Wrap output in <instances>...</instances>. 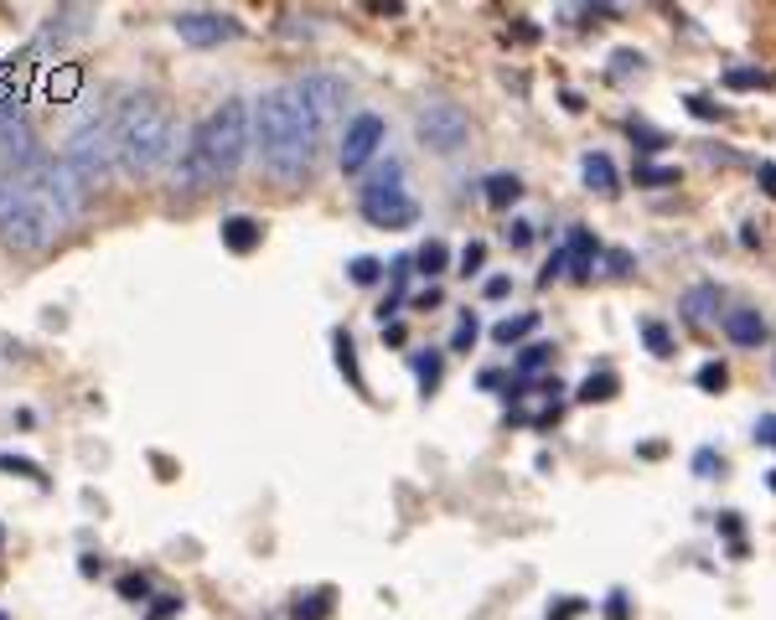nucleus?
I'll use <instances>...</instances> for the list:
<instances>
[{
	"instance_id": "f257e3e1",
	"label": "nucleus",
	"mask_w": 776,
	"mask_h": 620,
	"mask_svg": "<svg viewBox=\"0 0 776 620\" xmlns=\"http://www.w3.org/2000/svg\"><path fill=\"white\" fill-rule=\"evenodd\" d=\"M254 119V150L264 171L285 186H301L316 171V150H321V124L306 109V99L295 93V83H275L264 88L259 99L249 104Z\"/></svg>"
},
{
	"instance_id": "f03ea898",
	"label": "nucleus",
	"mask_w": 776,
	"mask_h": 620,
	"mask_svg": "<svg viewBox=\"0 0 776 620\" xmlns=\"http://www.w3.org/2000/svg\"><path fill=\"white\" fill-rule=\"evenodd\" d=\"M254 145V119L244 99H223L218 109H207L197 119V130L187 135V150L176 161V181L187 192H213V186H228L238 171H244V155Z\"/></svg>"
},
{
	"instance_id": "7ed1b4c3",
	"label": "nucleus",
	"mask_w": 776,
	"mask_h": 620,
	"mask_svg": "<svg viewBox=\"0 0 776 620\" xmlns=\"http://www.w3.org/2000/svg\"><path fill=\"white\" fill-rule=\"evenodd\" d=\"M114 145H119V176L156 181L176 161V119L161 93H125L114 109Z\"/></svg>"
},
{
	"instance_id": "20e7f679",
	"label": "nucleus",
	"mask_w": 776,
	"mask_h": 620,
	"mask_svg": "<svg viewBox=\"0 0 776 620\" xmlns=\"http://www.w3.org/2000/svg\"><path fill=\"white\" fill-rule=\"evenodd\" d=\"M63 233V223L52 217V207L26 186L21 176H0V243L11 254H42L52 238Z\"/></svg>"
},
{
	"instance_id": "39448f33",
	"label": "nucleus",
	"mask_w": 776,
	"mask_h": 620,
	"mask_svg": "<svg viewBox=\"0 0 776 620\" xmlns=\"http://www.w3.org/2000/svg\"><path fill=\"white\" fill-rule=\"evenodd\" d=\"M63 161L68 171L88 186V197L104 192V186L119 176V145H114V114H94V119H83L78 130L68 135L63 145Z\"/></svg>"
},
{
	"instance_id": "423d86ee",
	"label": "nucleus",
	"mask_w": 776,
	"mask_h": 620,
	"mask_svg": "<svg viewBox=\"0 0 776 620\" xmlns=\"http://www.w3.org/2000/svg\"><path fill=\"white\" fill-rule=\"evenodd\" d=\"M357 212H363L373 228H388V233H399V228H414V223H420V202L409 197L399 161H388V166L363 186V197H357Z\"/></svg>"
},
{
	"instance_id": "0eeeda50",
	"label": "nucleus",
	"mask_w": 776,
	"mask_h": 620,
	"mask_svg": "<svg viewBox=\"0 0 776 620\" xmlns=\"http://www.w3.org/2000/svg\"><path fill=\"white\" fill-rule=\"evenodd\" d=\"M26 186H32V192L52 207V217H57V223H63V228H73L78 223V217L88 212V186L68 171V161H63V155H42V161L32 166V171H26L21 176Z\"/></svg>"
},
{
	"instance_id": "6e6552de",
	"label": "nucleus",
	"mask_w": 776,
	"mask_h": 620,
	"mask_svg": "<svg viewBox=\"0 0 776 620\" xmlns=\"http://www.w3.org/2000/svg\"><path fill=\"white\" fill-rule=\"evenodd\" d=\"M414 140H420L430 155H456L471 140V119L451 99H430V104H420V114H414Z\"/></svg>"
},
{
	"instance_id": "1a4fd4ad",
	"label": "nucleus",
	"mask_w": 776,
	"mask_h": 620,
	"mask_svg": "<svg viewBox=\"0 0 776 620\" xmlns=\"http://www.w3.org/2000/svg\"><path fill=\"white\" fill-rule=\"evenodd\" d=\"M383 140H388L383 114H373V109L352 114V119H347V130H342V150H337L342 171H347V176H357L363 166H373V155L383 150Z\"/></svg>"
},
{
	"instance_id": "9d476101",
	"label": "nucleus",
	"mask_w": 776,
	"mask_h": 620,
	"mask_svg": "<svg viewBox=\"0 0 776 620\" xmlns=\"http://www.w3.org/2000/svg\"><path fill=\"white\" fill-rule=\"evenodd\" d=\"M171 26L187 47H223L233 37H244V21L228 16V11H176Z\"/></svg>"
},
{
	"instance_id": "9b49d317",
	"label": "nucleus",
	"mask_w": 776,
	"mask_h": 620,
	"mask_svg": "<svg viewBox=\"0 0 776 620\" xmlns=\"http://www.w3.org/2000/svg\"><path fill=\"white\" fill-rule=\"evenodd\" d=\"M295 93L306 99V109L316 114L321 130H326V124L342 114V104H347V83H342L337 73H306L301 83H295Z\"/></svg>"
},
{
	"instance_id": "f8f14e48",
	"label": "nucleus",
	"mask_w": 776,
	"mask_h": 620,
	"mask_svg": "<svg viewBox=\"0 0 776 620\" xmlns=\"http://www.w3.org/2000/svg\"><path fill=\"white\" fill-rule=\"evenodd\" d=\"M88 6H63V11H52L47 21H42V31H37V42H32V52H52V47H68L73 37H83L88 31Z\"/></svg>"
},
{
	"instance_id": "ddd939ff",
	"label": "nucleus",
	"mask_w": 776,
	"mask_h": 620,
	"mask_svg": "<svg viewBox=\"0 0 776 620\" xmlns=\"http://www.w3.org/2000/svg\"><path fill=\"white\" fill-rule=\"evenodd\" d=\"M595 259H601V238L575 223L570 238H564V269H570L575 279H590L595 274Z\"/></svg>"
},
{
	"instance_id": "4468645a",
	"label": "nucleus",
	"mask_w": 776,
	"mask_h": 620,
	"mask_svg": "<svg viewBox=\"0 0 776 620\" xmlns=\"http://www.w3.org/2000/svg\"><path fill=\"white\" fill-rule=\"evenodd\" d=\"M218 238H223L228 254H254V248L264 243V223H259V217H249V212H233V217H223Z\"/></svg>"
},
{
	"instance_id": "2eb2a0df",
	"label": "nucleus",
	"mask_w": 776,
	"mask_h": 620,
	"mask_svg": "<svg viewBox=\"0 0 776 620\" xmlns=\"http://www.w3.org/2000/svg\"><path fill=\"white\" fill-rule=\"evenodd\" d=\"M725 336L735 341V347H761V341L771 336V326H766L761 310H725Z\"/></svg>"
},
{
	"instance_id": "dca6fc26",
	"label": "nucleus",
	"mask_w": 776,
	"mask_h": 620,
	"mask_svg": "<svg viewBox=\"0 0 776 620\" xmlns=\"http://www.w3.org/2000/svg\"><path fill=\"white\" fill-rule=\"evenodd\" d=\"M580 181L590 186V192L611 197V192H616V166H611V155H606V150H585V155H580Z\"/></svg>"
},
{
	"instance_id": "f3484780",
	"label": "nucleus",
	"mask_w": 776,
	"mask_h": 620,
	"mask_svg": "<svg viewBox=\"0 0 776 620\" xmlns=\"http://www.w3.org/2000/svg\"><path fill=\"white\" fill-rule=\"evenodd\" d=\"M678 310H683V321H694V326L714 321V310H720V285H694V290H683Z\"/></svg>"
},
{
	"instance_id": "a211bd4d",
	"label": "nucleus",
	"mask_w": 776,
	"mask_h": 620,
	"mask_svg": "<svg viewBox=\"0 0 776 620\" xmlns=\"http://www.w3.org/2000/svg\"><path fill=\"white\" fill-rule=\"evenodd\" d=\"M523 197V181L513 176V171H497V176H487V207H513Z\"/></svg>"
},
{
	"instance_id": "6ab92c4d",
	"label": "nucleus",
	"mask_w": 776,
	"mask_h": 620,
	"mask_svg": "<svg viewBox=\"0 0 776 620\" xmlns=\"http://www.w3.org/2000/svg\"><path fill=\"white\" fill-rule=\"evenodd\" d=\"M533 331H539V316H533V310H523V316L497 321V326H492V341H497V347H513V341H523V336H533Z\"/></svg>"
},
{
	"instance_id": "aec40b11",
	"label": "nucleus",
	"mask_w": 776,
	"mask_h": 620,
	"mask_svg": "<svg viewBox=\"0 0 776 620\" xmlns=\"http://www.w3.org/2000/svg\"><path fill=\"white\" fill-rule=\"evenodd\" d=\"M295 620H326L332 615V589H311V595H295Z\"/></svg>"
},
{
	"instance_id": "412c9836",
	"label": "nucleus",
	"mask_w": 776,
	"mask_h": 620,
	"mask_svg": "<svg viewBox=\"0 0 776 620\" xmlns=\"http://www.w3.org/2000/svg\"><path fill=\"white\" fill-rule=\"evenodd\" d=\"M616 388H621V383H616V372H590L575 398H580V403H606V398H616Z\"/></svg>"
},
{
	"instance_id": "4be33fe9",
	"label": "nucleus",
	"mask_w": 776,
	"mask_h": 620,
	"mask_svg": "<svg viewBox=\"0 0 776 620\" xmlns=\"http://www.w3.org/2000/svg\"><path fill=\"white\" fill-rule=\"evenodd\" d=\"M445 264H451V248H445L440 238H430L425 248H420V254H414V269H420V274H445Z\"/></svg>"
},
{
	"instance_id": "5701e85b",
	"label": "nucleus",
	"mask_w": 776,
	"mask_h": 620,
	"mask_svg": "<svg viewBox=\"0 0 776 620\" xmlns=\"http://www.w3.org/2000/svg\"><path fill=\"white\" fill-rule=\"evenodd\" d=\"M549 362H554V347H544V341H533V347L518 352V372H523V378H539Z\"/></svg>"
},
{
	"instance_id": "b1692460",
	"label": "nucleus",
	"mask_w": 776,
	"mask_h": 620,
	"mask_svg": "<svg viewBox=\"0 0 776 620\" xmlns=\"http://www.w3.org/2000/svg\"><path fill=\"white\" fill-rule=\"evenodd\" d=\"M332 341H337V367H342L347 378H352V388L363 393V372H357V347H352V336H347V331H337Z\"/></svg>"
},
{
	"instance_id": "393cba45",
	"label": "nucleus",
	"mask_w": 776,
	"mask_h": 620,
	"mask_svg": "<svg viewBox=\"0 0 776 620\" xmlns=\"http://www.w3.org/2000/svg\"><path fill=\"white\" fill-rule=\"evenodd\" d=\"M440 367H445V362H440V352H420V357H414V378H420V388H425V393H435V388H440Z\"/></svg>"
},
{
	"instance_id": "a878e982",
	"label": "nucleus",
	"mask_w": 776,
	"mask_h": 620,
	"mask_svg": "<svg viewBox=\"0 0 776 620\" xmlns=\"http://www.w3.org/2000/svg\"><path fill=\"white\" fill-rule=\"evenodd\" d=\"M642 341H647L652 357H673V336H668L663 321H642Z\"/></svg>"
},
{
	"instance_id": "bb28decb",
	"label": "nucleus",
	"mask_w": 776,
	"mask_h": 620,
	"mask_svg": "<svg viewBox=\"0 0 776 620\" xmlns=\"http://www.w3.org/2000/svg\"><path fill=\"white\" fill-rule=\"evenodd\" d=\"M378 274H383V264H378L373 254H357V259L347 264V279H352V285H378Z\"/></svg>"
},
{
	"instance_id": "cd10ccee",
	"label": "nucleus",
	"mask_w": 776,
	"mask_h": 620,
	"mask_svg": "<svg viewBox=\"0 0 776 620\" xmlns=\"http://www.w3.org/2000/svg\"><path fill=\"white\" fill-rule=\"evenodd\" d=\"M0 471H11V476H26V481H37V486H47V476H42V465H37V460H26V455H0Z\"/></svg>"
},
{
	"instance_id": "c85d7f7f",
	"label": "nucleus",
	"mask_w": 776,
	"mask_h": 620,
	"mask_svg": "<svg viewBox=\"0 0 776 620\" xmlns=\"http://www.w3.org/2000/svg\"><path fill=\"white\" fill-rule=\"evenodd\" d=\"M694 383H699L704 393H725V383H730V367H725V362H704Z\"/></svg>"
},
{
	"instance_id": "c756f323",
	"label": "nucleus",
	"mask_w": 776,
	"mask_h": 620,
	"mask_svg": "<svg viewBox=\"0 0 776 620\" xmlns=\"http://www.w3.org/2000/svg\"><path fill=\"white\" fill-rule=\"evenodd\" d=\"M637 186H678V166H637Z\"/></svg>"
},
{
	"instance_id": "7c9ffc66",
	"label": "nucleus",
	"mask_w": 776,
	"mask_h": 620,
	"mask_svg": "<svg viewBox=\"0 0 776 620\" xmlns=\"http://www.w3.org/2000/svg\"><path fill=\"white\" fill-rule=\"evenodd\" d=\"M476 336H482V326H476V316H461V326H456V336H451V352H466V347H476Z\"/></svg>"
},
{
	"instance_id": "2f4dec72",
	"label": "nucleus",
	"mask_w": 776,
	"mask_h": 620,
	"mask_svg": "<svg viewBox=\"0 0 776 620\" xmlns=\"http://www.w3.org/2000/svg\"><path fill=\"white\" fill-rule=\"evenodd\" d=\"M714 471H725V460H720V450H709V445H704V450H694V476H704V481H709Z\"/></svg>"
},
{
	"instance_id": "473e14b6",
	"label": "nucleus",
	"mask_w": 776,
	"mask_h": 620,
	"mask_svg": "<svg viewBox=\"0 0 776 620\" xmlns=\"http://www.w3.org/2000/svg\"><path fill=\"white\" fill-rule=\"evenodd\" d=\"M482 264H487V243H466L461 248V274H482Z\"/></svg>"
},
{
	"instance_id": "72a5a7b5",
	"label": "nucleus",
	"mask_w": 776,
	"mask_h": 620,
	"mask_svg": "<svg viewBox=\"0 0 776 620\" xmlns=\"http://www.w3.org/2000/svg\"><path fill=\"white\" fill-rule=\"evenodd\" d=\"M766 78H761V68H730L725 73V88H761Z\"/></svg>"
},
{
	"instance_id": "f704fd0d",
	"label": "nucleus",
	"mask_w": 776,
	"mask_h": 620,
	"mask_svg": "<svg viewBox=\"0 0 776 620\" xmlns=\"http://www.w3.org/2000/svg\"><path fill=\"white\" fill-rule=\"evenodd\" d=\"M119 595H125V600H145V595H151V584H145V574H125V579H119Z\"/></svg>"
},
{
	"instance_id": "c9c22d12",
	"label": "nucleus",
	"mask_w": 776,
	"mask_h": 620,
	"mask_svg": "<svg viewBox=\"0 0 776 620\" xmlns=\"http://www.w3.org/2000/svg\"><path fill=\"white\" fill-rule=\"evenodd\" d=\"M585 610V600L580 595H564L559 605H549V620H570V615H580Z\"/></svg>"
},
{
	"instance_id": "e433bc0d",
	"label": "nucleus",
	"mask_w": 776,
	"mask_h": 620,
	"mask_svg": "<svg viewBox=\"0 0 776 620\" xmlns=\"http://www.w3.org/2000/svg\"><path fill=\"white\" fill-rule=\"evenodd\" d=\"M502 238L513 243V248H528V243H533V223H507V228H502Z\"/></svg>"
},
{
	"instance_id": "4c0bfd02",
	"label": "nucleus",
	"mask_w": 776,
	"mask_h": 620,
	"mask_svg": "<svg viewBox=\"0 0 776 620\" xmlns=\"http://www.w3.org/2000/svg\"><path fill=\"white\" fill-rule=\"evenodd\" d=\"M689 114H699V119H720V114H725V104H709L704 93H694V99H689Z\"/></svg>"
},
{
	"instance_id": "58836bf2",
	"label": "nucleus",
	"mask_w": 776,
	"mask_h": 620,
	"mask_svg": "<svg viewBox=\"0 0 776 620\" xmlns=\"http://www.w3.org/2000/svg\"><path fill=\"white\" fill-rule=\"evenodd\" d=\"M176 610H182V595H161V605H151V615H145V620H171Z\"/></svg>"
},
{
	"instance_id": "ea45409f",
	"label": "nucleus",
	"mask_w": 776,
	"mask_h": 620,
	"mask_svg": "<svg viewBox=\"0 0 776 620\" xmlns=\"http://www.w3.org/2000/svg\"><path fill=\"white\" fill-rule=\"evenodd\" d=\"M507 290H513V279H507V274H492L487 285H482V295H487V300H502Z\"/></svg>"
},
{
	"instance_id": "a19ab883",
	"label": "nucleus",
	"mask_w": 776,
	"mask_h": 620,
	"mask_svg": "<svg viewBox=\"0 0 776 620\" xmlns=\"http://www.w3.org/2000/svg\"><path fill=\"white\" fill-rule=\"evenodd\" d=\"M559 274H570V269H564V248H554V254H549V264H544V285H549V279H559Z\"/></svg>"
},
{
	"instance_id": "79ce46f5",
	"label": "nucleus",
	"mask_w": 776,
	"mask_h": 620,
	"mask_svg": "<svg viewBox=\"0 0 776 620\" xmlns=\"http://www.w3.org/2000/svg\"><path fill=\"white\" fill-rule=\"evenodd\" d=\"M756 445H776V414L756 419Z\"/></svg>"
},
{
	"instance_id": "37998d69",
	"label": "nucleus",
	"mask_w": 776,
	"mask_h": 620,
	"mask_svg": "<svg viewBox=\"0 0 776 620\" xmlns=\"http://www.w3.org/2000/svg\"><path fill=\"white\" fill-rule=\"evenodd\" d=\"M611 62H616L611 73H632V68H642V52H616Z\"/></svg>"
},
{
	"instance_id": "c03bdc74",
	"label": "nucleus",
	"mask_w": 776,
	"mask_h": 620,
	"mask_svg": "<svg viewBox=\"0 0 776 620\" xmlns=\"http://www.w3.org/2000/svg\"><path fill=\"white\" fill-rule=\"evenodd\" d=\"M606 264H611V274H632V254H626V248H616Z\"/></svg>"
},
{
	"instance_id": "a18cd8bd",
	"label": "nucleus",
	"mask_w": 776,
	"mask_h": 620,
	"mask_svg": "<svg viewBox=\"0 0 776 620\" xmlns=\"http://www.w3.org/2000/svg\"><path fill=\"white\" fill-rule=\"evenodd\" d=\"M435 305H440V290H435V285L414 295V310H435Z\"/></svg>"
},
{
	"instance_id": "49530a36",
	"label": "nucleus",
	"mask_w": 776,
	"mask_h": 620,
	"mask_svg": "<svg viewBox=\"0 0 776 620\" xmlns=\"http://www.w3.org/2000/svg\"><path fill=\"white\" fill-rule=\"evenodd\" d=\"M761 192H766V197H776V166H771V161L761 166Z\"/></svg>"
},
{
	"instance_id": "de8ad7c7",
	"label": "nucleus",
	"mask_w": 776,
	"mask_h": 620,
	"mask_svg": "<svg viewBox=\"0 0 776 620\" xmlns=\"http://www.w3.org/2000/svg\"><path fill=\"white\" fill-rule=\"evenodd\" d=\"M606 615H611V620H626V595H621V589H616V595H611V605H606Z\"/></svg>"
},
{
	"instance_id": "09e8293b",
	"label": "nucleus",
	"mask_w": 776,
	"mask_h": 620,
	"mask_svg": "<svg viewBox=\"0 0 776 620\" xmlns=\"http://www.w3.org/2000/svg\"><path fill=\"white\" fill-rule=\"evenodd\" d=\"M383 341H394V347H399V341H404V326H399V321H388V326H383Z\"/></svg>"
},
{
	"instance_id": "8fccbe9b",
	"label": "nucleus",
	"mask_w": 776,
	"mask_h": 620,
	"mask_svg": "<svg viewBox=\"0 0 776 620\" xmlns=\"http://www.w3.org/2000/svg\"><path fill=\"white\" fill-rule=\"evenodd\" d=\"M766 481H771V491H776V471H766Z\"/></svg>"
},
{
	"instance_id": "3c124183",
	"label": "nucleus",
	"mask_w": 776,
	"mask_h": 620,
	"mask_svg": "<svg viewBox=\"0 0 776 620\" xmlns=\"http://www.w3.org/2000/svg\"><path fill=\"white\" fill-rule=\"evenodd\" d=\"M0 620H11V615H6V610H0Z\"/></svg>"
}]
</instances>
